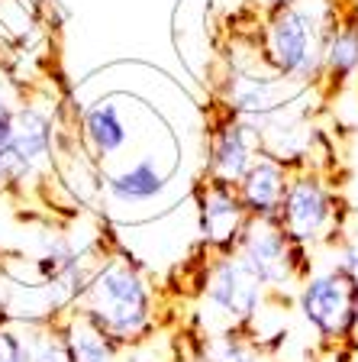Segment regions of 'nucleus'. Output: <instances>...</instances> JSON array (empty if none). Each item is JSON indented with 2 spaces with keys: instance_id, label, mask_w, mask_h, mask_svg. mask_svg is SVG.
Here are the masks:
<instances>
[{
  "instance_id": "f257e3e1",
  "label": "nucleus",
  "mask_w": 358,
  "mask_h": 362,
  "mask_svg": "<svg viewBox=\"0 0 358 362\" xmlns=\"http://www.w3.org/2000/svg\"><path fill=\"white\" fill-rule=\"evenodd\" d=\"M75 308H81L119 346L136 343L152 330V291L126 256L104 259Z\"/></svg>"
},
{
  "instance_id": "f03ea898",
  "label": "nucleus",
  "mask_w": 358,
  "mask_h": 362,
  "mask_svg": "<svg viewBox=\"0 0 358 362\" xmlns=\"http://www.w3.org/2000/svg\"><path fill=\"white\" fill-rule=\"evenodd\" d=\"M329 16H316L304 0L271 7V16L265 23V62L275 75L297 81L310 88L323 78V36H326Z\"/></svg>"
},
{
  "instance_id": "7ed1b4c3",
  "label": "nucleus",
  "mask_w": 358,
  "mask_h": 362,
  "mask_svg": "<svg viewBox=\"0 0 358 362\" xmlns=\"http://www.w3.org/2000/svg\"><path fill=\"white\" fill-rule=\"evenodd\" d=\"M232 252L249 265L265 291H287L297 281L304 285L310 275L306 249L284 233L278 217H249Z\"/></svg>"
},
{
  "instance_id": "20e7f679",
  "label": "nucleus",
  "mask_w": 358,
  "mask_h": 362,
  "mask_svg": "<svg viewBox=\"0 0 358 362\" xmlns=\"http://www.w3.org/2000/svg\"><path fill=\"white\" fill-rule=\"evenodd\" d=\"M355 298L358 285L342 269H326L306 275L297 294V308L304 320L320 333L326 343H352V324H355Z\"/></svg>"
},
{
  "instance_id": "39448f33",
  "label": "nucleus",
  "mask_w": 358,
  "mask_h": 362,
  "mask_svg": "<svg viewBox=\"0 0 358 362\" xmlns=\"http://www.w3.org/2000/svg\"><path fill=\"white\" fill-rule=\"evenodd\" d=\"M278 223L284 226V233L291 236L294 243H300L304 249L326 240L329 233H336L333 226H339L333 188L316 172L291 175V185L284 191L281 211H278Z\"/></svg>"
},
{
  "instance_id": "423d86ee",
  "label": "nucleus",
  "mask_w": 358,
  "mask_h": 362,
  "mask_svg": "<svg viewBox=\"0 0 358 362\" xmlns=\"http://www.w3.org/2000/svg\"><path fill=\"white\" fill-rule=\"evenodd\" d=\"M261 298H265V288L249 272V265L232 249L217 252L203 279V304L210 308V314H217L226 330H242L255 317Z\"/></svg>"
},
{
  "instance_id": "0eeeda50",
  "label": "nucleus",
  "mask_w": 358,
  "mask_h": 362,
  "mask_svg": "<svg viewBox=\"0 0 358 362\" xmlns=\"http://www.w3.org/2000/svg\"><path fill=\"white\" fill-rule=\"evenodd\" d=\"M300 90H304V84L287 81V78L275 75V71L261 75V71L239 68L226 81L223 100L229 113H236L242 120H258V117H268V113L287 107Z\"/></svg>"
},
{
  "instance_id": "6e6552de",
  "label": "nucleus",
  "mask_w": 358,
  "mask_h": 362,
  "mask_svg": "<svg viewBox=\"0 0 358 362\" xmlns=\"http://www.w3.org/2000/svg\"><path fill=\"white\" fill-rule=\"evenodd\" d=\"M197 204H201V230L207 246L213 252H229L249 220L236 185L203 178L197 188Z\"/></svg>"
},
{
  "instance_id": "1a4fd4ad",
  "label": "nucleus",
  "mask_w": 358,
  "mask_h": 362,
  "mask_svg": "<svg viewBox=\"0 0 358 362\" xmlns=\"http://www.w3.org/2000/svg\"><path fill=\"white\" fill-rule=\"evenodd\" d=\"M255 158H258V139H255V129L249 120L229 113L217 129H210L207 178L239 185Z\"/></svg>"
},
{
  "instance_id": "9d476101",
  "label": "nucleus",
  "mask_w": 358,
  "mask_h": 362,
  "mask_svg": "<svg viewBox=\"0 0 358 362\" xmlns=\"http://www.w3.org/2000/svg\"><path fill=\"white\" fill-rule=\"evenodd\" d=\"M13 149L16 162L26 172V181H36L55 158V120L39 104L13 107Z\"/></svg>"
},
{
  "instance_id": "9b49d317",
  "label": "nucleus",
  "mask_w": 358,
  "mask_h": 362,
  "mask_svg": "<svg viewBox=\"0 0 358 362\" xmlns=\"http://www.w3.org/2000/svg\"><path fill=\"white\" fill-rule=\"evenodd\" d=\"M168 188V168L152 156L136 158L117 172H100V194L113 207H145L155 204Z\"/></svg>"
},
{
  "instance_id": "f8f14e48",
  "label": "nucleus",
  "mask_w": 358,
  "mask_h": 362,
  "mask_svg": "<svg viewBox=\"0 0 358 362\" xmlns=\"http://www.w3.org/2000/svg\"><path fill=\"white\" fill-rule=\"evenodd\" d=\"M133 129H129L126 110L119 107V100L104 98L97 104H90L81 117V143L97 165L117 158L119 152H126Z\"/></svg>"
},
{
  "instance_id": "ddd939ff",
  "label": "nucleus",
  "mask_w": 358,
  "mask_h": 362,
  "mask_svg": "<svg viewBox=\"0 0 358 362\" xmlns=\"http://www.w3.org/2000/svg\"><path fill=\"white\" fill-rule=\"evenodd\" d=\"M287 185H291V168L258 152V158L249 165L236 191L242 197V207H246L249 217H278Z\"/></svg>"
},
{
  "instance_id": "4468645a",
  "label": "nucleus",
  "mask_w": 358,
  "mask_h": 362,
  "mask_svg": "<svg viewBox=\"0 0 358 362\" xmlns=\"http://www.w3.org/2000/svg\"><path fill=\"white\" fill-rule=\"evenodd\" d=\"M358 75V13L329 16L323 36V78L333 88Z\"/></svg>"
},
{
  "instance_id": "2eb2a0df",
  "label": "nucleus",
  "mask_w": 358,
  "mask_h": 362,
  "mask_svg": "<svg viewBox=\"0 0 358 362\" xmlns=\"http://www.w3.org/2000/svg\"><path fill=\"white\" fill-rule=\"evenodd\" d=\"M61 333L71 349V362H119V343L107 330H100L81 308H71L59 317Z\"/></svg>"
},
{
  "instance_id": "dca6fc26",
  "label": "nucleus",
  "mask_w": 358,
  "mask_h": 362,
  "mask_svg": "<svg viewBox=\"0 0 358 362\" xmlns=\"http://www.w3.org/2000/svg\"><path fill=\"white\" fill-rule=\"evenodd\" d=\"M30 337V356L32 362H71V349L61 333L59 320H45V324H30L26 327Z\"/></svg>"
},
{
  "instance_id": "f3484780",
  "label": "nucleus",
  "mask_w": 358,
  "mask_h": 362,
  "mask_svg": "<svg viewBox=\"0 0 358 362\" xmlns=\"http://www.w3.org/2000/svg\"><path fill=\"white\" fill-rule=\"evenodd\" d=\"M207 362H271L255 339L242 330H223L207 349Z\"/></svg>"
},
{
  "instance_id": "a211bd4d",
  "label": "nucleus",
  "mask_w": 358,
  "mask_h": 362,
  "mask_svg": "<svg viewBox=\"0 0 358 362\" xmlns=\"http://www.w3.org/2000/svg\"><path fill=\"white\" fill-rule=\"evenodd\" d=\"M0 362H32L30 337L13 327H0Z\"/></svg>"
},
{
  "instance_id": "6ab92c4d",
  "label": "nucleus",
  "mask_w": 358,
  "mask_h": 362,
  "mask_svg": "<svg viewBox=\"0 0 358 362\" xmlns=\"http://www.w3.org/2000/svg\"><path fill=\"white\" fill-rule=\"evenodd\" d=\"M336 265L358 285V230L342 240V246H339V262Z\"/></svg>"
},
{
  "instance_id": "aec40b11",
  "label": "nucleus",
  "mask_w": 358,
  "mask_h": 362,
  "mask_svg": "<svg viewBox=\"0 0 358 362\" xmlns=\"http://www.w3.org/2000/svg\"><path fill=\"white\" fill-rule=\"evenodd\" d=\"M352 346H358V298H355V324H352Z\"/></svg>"
},
{
  "instance_id": "412c9836",
  "label": "nucleus",
  "mask_w": 358,
  "mask_h": 362,
  "mask_svg": "<svg viewBox=\"0 0 358 362\" xmlns=\"http://www.w3.org/2000/svg\"><path fill=\"white\" fill-rule=\"evenodd\" d=\"M261 4H265V7H284V4H294V0H261Z\"/></svg>"
}]
</instances>
